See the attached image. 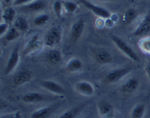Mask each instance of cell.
<instances>
[{
	"mask_svg": "<svg viewBox=\"0 0 150 118\" xmlns=\"http://www.w3.org/2000/svg\"><path fill=\"white\" fill-rule=\"evenodd\" d=\"M62 40V28L59 26H52L45 35V44L47 46L54 47Z\"/></svg>",
	"mask_w": 150,
	"mask_h": 118,
	"instance_id": "1",
	"label": "cell"
},
{
	"mask_svg": "<svg viewBox=\"0 0 150 118\" xmlns=\"http://www.w3.org/2000/svg\"><path fill=\"white\" fill-rule=\"evenodd\" d=\"M111 39H112L113 42L116 44V45L120 48V51H122L129 58H130L135 62H139V58L136 53L123 40H122L119 37L115 36V35H112Z\"/></svg>",
	"mask_w": 150,
	"mask_h": 118,
	"instance_id": "2",
	"label": "cell"
},
{
	"mask_svg": "<svg viewBox=\"0 0 150 118\" xmlns=\"http://www.w3.org/2000/svg\"><path fill=\"white\" fill-rule=\"evenodd\" d=\"M131 69V68H124L116 69V70H112L107 74L105 77V82L107 83H116L126 75L128 74Z\"/></svg>",
	"mask_w": 150,
	"mask_h": 118,
	"instance_id": "3",
	"label": "cell"
},
{
	"mask_svg": "<svg viewBox=\"0 0 150 118\" xmlns=\"http://www.w3.org/2000/svg\"><path fill=\"white\" fill-rule=\"evenodd\" d=\"M40 85L46 90L52 92V93L57 94V95H64L66 93V90L62 85L54 81L46 80L42 81L40 82Z\"/></svg>",
	"mask_w": 150,
	"mask_h": 118,
	"instance_id": "4",
	"label": "cell"
},
{
	"mask_svg": "<svg viewBox=\"0 0 150 118\" xmlns=\"http://www.w3.org/2000/svg\"><path fill=\"white\" fill-rule=\"evenodd\" d=\"M19 61V46L16 45L13 50V52L11 53L9 58L8 61H7V64L6 65L5 70H4V73L5 75H8L14 70L15 68L16 67L17 64L18 63Z\"/></svg>",
	"mask_w": 150,
	"mask_h": 118,
	"instance_id": "5",
	"label": "cell"
},
{
	"mask_svg": "<svg viewBox=\"0 0 150 118\" xmlns=\"http://www.w3.org/2000/svg\"><path fill=\"white\" fill-rule=\"evenodd\" d=\"M81 2L83 3V5L88 8L89 10H90L92 13H95L97 16H100V17L104 18H108L111 17V13L108 10H107L106 9L103 8V7H99V6H97L93 4L92 3L89 2V1H86V0H81Z\"/></svg>",
	"mask_w": 150,
	"mask_h": 118,
	"instance_id": "6",
	"label": "cell"
},
{
	"mask_svg": "<svg viewBox=\"0 0 150 118\" xmlns=\"http://www.w3.org/2000/svg\"><path fill=\"white\" fill-rule=\"evenodd\" d=\"M76 89L78 92L86 96H91L95 92L93 86L89 82H79L76 84Z\"/></svg>",
	"mask_w": 150,
	"mask_h": 118,
	"instance_id": "7",
	"label": "cell"
},
{
	"mask_svg": "<svg viewBox=\"0 0 150 118\" xmlns=\"http://www.w3.org/2000/svg\"><path fill=\"white\" fill-rule=\"evenodd\" d=\"M84 30V22L82 20H79L73 23L71 28V39L76 42L79 41Z\"/></svg>",
	"mask_w": 150,
	"mask_h": 118,
	"instance_id": "8",
	"label": "cell"
},
{
	"mask_svg": "<svg viewBox=\"0 0 150 118\" xmlns=\"http://www.w3.org/2000/svg\"><path fill=\"white\" fill-rule=\"evenodd\" d=\"M139 87V82L137 79L131 78L121 87L122 92L124 93L131 94L136 92Z\"/></svg>",
	"mask_w": 150,
	"mask_h": 118,
	"instance_id": "9",
	"label": "cell"
},
{
	"mask_svg": "<svg viewBox=\"0 0 150 118\" xmlns=\"http://www.w3.org/2000/svg\"><path fill=\"white\" fill-rule=\"evenodd\" d=\"M100 115L103 118L111 117L113 114V107L105 101H100L98 104Z\"/></svg>",
	"mask_w": 150,
	"mask_h": 118,
	"instance_id": "10",
	"label": "cell"
},
{
	"mask_svg": "<svg viewBox=\"0 0 150 118\" xmlns=\"http://www.w3.org/2000/svg\"><path fill=\"white\" fill-rule=\"evenodd\" d=\"M45 7V4L42 0H35L29 4L23 5L21 7L22 10L26 12H37L39 10H43Z\"/></svg>",
	"mask_w": 150,
	"mask_h": 118,
	"instance_id": "11",
	"label": "cell"
},
{
	"mask_svg": "<svg viewBox=\"0 0 150 118\" xmlns=\"http://www.w3.org/2000/svg\"><path fill=\"white\" fill-rule=\"evenodd\" d=\"M42 46V43L38 40V35H35L29 39L27 44L25 48V54H29V53L35 51L39 49Z\"/></svg>",
	"mask_w": 150,
	"mask_h": 118,
	"instance_id": "12",
	"label": "cell"
},
{
	"mask_svg": "<svg viewBox=\"0 0 150 118\" xmlns=\"http://www.w3.org/2000/svg\"><path fill=\"white\" fill-rule=\"evenodd\" d=\"M150 30V16L147 15L143 18V20L141 21L139 26H137L136 29L134 32L135 35H142L143 34L147 33Z\"/></svg>",
	"mask_w": 150,
	"mask_h": 118,
	"instance_id": "13",
	"label": "cell"
},
{
	"mask_svg": "<svg viewBox=\"0 0 150 118\" xmlns=\"http://www.w3.org/2000/svg\"><path fill=\"white\" fill-rule=\"evenodd\" d=\"M32 79V74L28 71L19 72L13 79V83L16 86L24 85Z\"/></svg>",
	"mask_w": 150,
	"mask_h": 118,
	"instance_id": "14",
	"label": "cell"
},
{
	"mask_svg": "<svg viewBox=\"0 0 150 118\" xmlns=\"http://www.w3.org/2000/svg\"><path fill=\"white\" fill-rule=\"evenodd\" d=\"M45 99V97L38 92H29L24 95L22 98V101L28 104L39 103Z\"/></svg>",
	"mask_w": 150,
	"mask_h": 118,
	"instance_id": "15",
	"label": "cell"
},
{
	"mask_svg": "<svg viewBox=\"0 0 150 118\" xmlns=\"http://www.w3.org/2000/svg\"><path fill=\"white\" fill-rule=\"evenodd\" d=\"M95 60L100 64H108L112 62V57L108 51L100 50L95 54Z\"/></svg>",
	"mask_w": 150,
	"mask_h": 118,
	"instance_id": "16",
	"label": "cell"
},
{
	"mask_svg": "<svg viewBox=\"0 0 150 118\" xmlns=\"http://www.w3.org/2000/svg\"><path fill=\"white\" fill-rule=\"evenodd\" d=\"M62 54L59 51L56 49H52L46 54V60L50 64L57 65L62 61Z\"/></svg>",
	"mask_w": 150,
	"mask_h": 118,
	"instance_id": "17",
	"label": "cell"
},
{
	"mask_svg": "<svg viewBox=\"0 0 150 118\" xmlns=\"http://www.w3.org/2000/svg\"><path fill=\"white\" fill-rule=\"evenodd\" d=\"M53 108L51 107H43L37 111L34 112L31 114V118H48L53 112Z\"/></svg>",
	"mask_w": 150,
	"mask_h": 118,
	"instance_id": "18",
	"label": "cell"
},
{
	"mask_svg": "<svg viewBox=\"0 0 150 118\" xmlns=\"http://www.w3.org/2000/svg\"><path fill=\"white\" fill-rule=\"evenodd\" d=\"M83 68V64L81 61L79 59L73 58L69 60L68 63L66 65V68L70 72H76L79 71Z\"/></svg>",
	"mask_w": 150,
	"mask_h": 118,
	"instance_id": "19",
	"label": "cell"
},
{
	"mask_svg": "<svg viewBox=\"0 0 150 118\" xmlns=\"http://www.w3.org/2000/svg\"><path fill=\"white\" fill-rule=\"evenodd\" d=\"M16 17V11L13 7H7L3 11L1 18L5 23H10L14 21Z\"/></svg>",
	"mask_w": 150,
	"mask_h": 118,
	"instance_id": "20",
	"label": "cell"
},
{
	"mask_svg": "<svg viewBox=\"0 0 150 118\" xmlns=\"http://www.w3.org/2000/svg\"><path fill=\"white\" fill-rule=\"evenodd\" d=\"M14 26L19 32H25L28 29L29 24L26 19L21 16H18L14 21Z\"/></svg>",
	"mask_w": 150,
	"mask_h": 118,
	"instance_id": "21",
	"label": "cell"
},
{
	"mask_svg": "<svg viewBox=\"0 0 150 118\" xmlns=\"http://www.w3.org/2000/svg\"><path fill=\"white\" fill-rule=\"evenodd\" d=\"M146 107L143 104H139L133 109L130 114V118H143Z\"/></svg>",
	"mask_w": 150,
	"mask_h": 118,
	"instance_id": "22",
	"label": "cell"
},
{
	"mask_svg": "<svg viewBox=\"0 0 150 118\" xmlns=\"http://www.w3.org/2000/svg\"><path fill=\"white\" fill-rule=\"evenodd\" d=\"M136 16H137V13L136 11L133 8L128 9L127 11L125 13L124 16L122 17V20L124 21V23H131L133 21L136 19Z\"/></svg>",
	"mask_w": 150,
	"mask_h": 118,
	"instance_id": "23",
	"label": "cell"
},
{
	"mask_svg": "<svg viewBox=\"0 0 150 118\" xmlns=\"http://www.w3.org/2000/svg\"><path fill=\"white\" fill-rule=\"evenodd\" d=\"M81 110V107H74V108L70 109L64 112L63 114H62L58 118H76L79 115Z\"/></svg>",
	"mask_w": 150,
	"mask_h": 118,
	"instance_id": "24",
	"label": "cell"
},
{
	"mask_svg": "<svg viewBox=\"0 0 150 118\" xmlns=\"http://www.w3.org/2000/svg\"><path fill=\"white\" fill-rule=\"evenodd\" d=\"M20 34H19V31L17 30L16 28L13 27L9 28L7 32H6L5 36H4V40L7 41H13L14 40L17 39L19 37Z\"/></svg>",
	"mask_w": 150,
	"mask_h": 118,
	"instance_id": "25",
	"label": "cell"
},
{
	"mask_svg": "<svg viewBox=\"0 0 150 118\" xmlns=\"http://www.w3.org/2000/svg\"><path fill=\"white\" fill-rule=\"evenodd\" d=\"M49 20V16L47 14H42L37 16L34 20V23L36 26H42L45 24Z\"/></svg>",
	"mask_w": 150,
	"mask_h": 118,
	"instance_id": "26",
	"label": "cell"
},
{
	"mask_svg": "<svg viewBox=\"0 0 150 118\" xmlns=\"http://www.w3.org/2000/svg\"><path fill=\"white\" fill-rule=\"evenodd\" d=\"M63 5H64V8L69 13H73L77 10V4L76 3L70 1H65L63 2Z\"/></svg>",
	"mask_w": 150,
	"mask_h": 118,
	"instance_id": "27",
	"label": "cell"
},
{
	"mask_svg": "<svg viewBox=\"0 0 150 118\" xmlns=\"http://www.w3.org/2000/svg\"><path fill=\"white\" fill-rule=\"evenodd\" d=\"M53 8H54V13H55L57 17L60 18L62 14V3L60 1H56L54 3Z\"/></svg>",
	"mask_w": 150,
	"mask_h": 118,
	"instance_id": "28",
	"label": "cell"
},
{
	"mask_svg": "<svg viewBox=\"0 0 150 118\" xmlns=\"http://www.w3.org/2000/svg\"><path fill=\"white\" fill-rule=\"evenodd\" d=\"M0 118H21V115L19 112L10 113V114H6L1 115Z\"/></svg>",
	"mask_w": 150,
	"mask_h": 118,
	"instance_id": "29",
	"label": "cell"
},
{
	"mask_svg": "<svg viewBox=\"0 0 150 118\" xmlns=\"http://www.w3.org/2000/svg\"><path fill=\"white\" fill-rule=\"evenodd\" d=\"M8 29V23H5V22L4 23H1L0 24V35L2 36L5 32H7Z\"/></svg>",
	"mask_w": 150,
	"mask_h": 118,
	"instance_id": "30",
	"label": "cell"
},
{
	"mask_svg": "<svg viewBox=\"0 0 150 118\" xmlns=\"http://www.w3.org/2000/svg\"><path fill=\"white\" fill-rule=\"evenodd\" d=\"M33 1V0H15L14 4L15 6H17V5H21V4H26L28 2H30V1Z\"/></svg>",
	"mask_w": 150,
	"mask_h": 118,
	"instance_id": "31",
	"label": "cell"
},
{
	"mask_svg": "<svg viewBox=\"0 0 150 118\" xmlns=\"http://www.w3.org/2000/svg\"><path fill=\"white\" fill-rule=\"evenodd\" d=\"M145 70H146V74H147L148 77H149V79L150 81V63H149V64L146 65Z\"/></svg>",
	"mask_w": 150,
	"mask_h": 118,
	"instance_id": "32",
	"label": "cell"
},
{
	"mask_svg": "<svg viewBox=\"0 0 150 118\" xmlns=\"http://www.w3.org/2000/svg\"><path fill=\"white\" fill-rule=\"evenodd\" d=\"M4 2L7 3H7H10V1H11V0H4Z\"/></svg>",
	"mask_w": 150,
	"mask_h": 118,
	"instance_id": "33",
	"label": "cell"
},
{
	"mask_svg": "<svg viewBox=\"0 0 150 118\" xmlns=\"http://www.w3.org/2000/svg\"><path fill=\"white\" fill-rule=\"evenodd\" d=\"M100 1H113V0H100Z\"/></svg>",
	"mask_w": 150,
	"mask_h": 118,
	"instance_id": "34",
	"label": "cell"
},
{
	"mask_svg": "<svg viewBox=\"0 0 150 118\" xmlns=\"http://www.w3.org/2000/svg\"><path fill=\"white\" fill-rule=\"evenodd\" d=\"M86 118H88V117H86Z\"/></svg>",
	"mask_w": 150,
	"mask_h": 118,
	"instance_id": "35",
	"label": "cell"
}]
</instances>
